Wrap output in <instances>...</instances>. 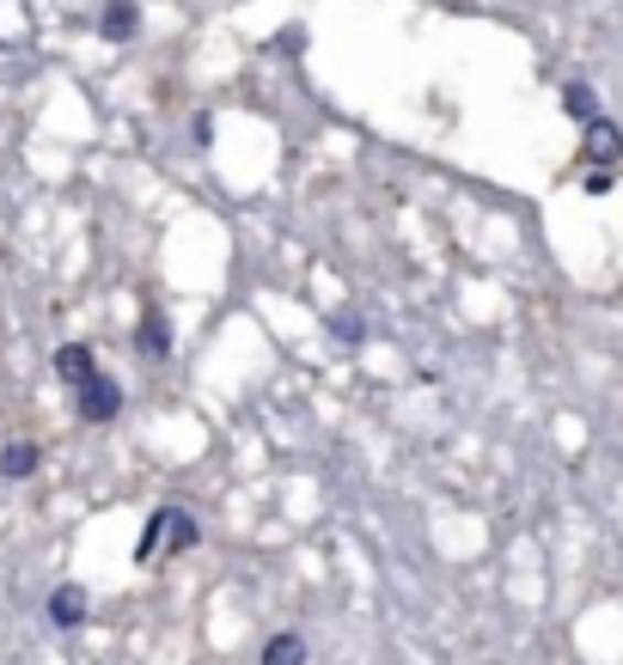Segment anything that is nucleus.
<instances>
[{
  "instance_id": "obj_2",
  "label": "nucleus",
  "mask_w": 623,
  "mask_h": 665,
  "mask_svg": "<svg viewBox=\"0 0 623 665\" xmlns=\"http://www.w3.org/2000/svg\"><path fill=\"white\" fill-rule=\"evenodd\" d=\"M165 537H172L178 549H190V544H196V519H190V513H178V507H160L153 519H147L135 561H160V556H165Z\"/></svg>"
},
{
  "instance_id": "obj_9",
  "label": "nucleus",
  "mask_w": 623,
  "mask_h": 665,
  "mask_svg": "<svg viewBox=\"0 0 623 665\" xmlns=\"http://www.w3.org/2000/svg\"><path fill=\"white\" fill-rule=\"evenodd\" d=\"M264 665H305V641L300 635H269Z\"/></svg>"
},
{
  "instance_id": "obj_8",
  "label": "nucleus",
  "mask_w": 623,
  "mask_h": 665,
  "mask_svg": "<svg viewBox=\"0 0 623 665\" xmlns=\"http://www.w3.org/2000/svg\"><path fill=\"white\" fill-rule=\"evenodd\" d=\"M562 110H569L574 122H593V117H599V98H593V86L569 79V86H562Z\"/></svg>"
},
{
  "instance_id": "obj_10",
  "label": "nucleus",
  "mask_w": 623,
  "mask_h": 665,
  "mask_svg": "<svg viewBox=\"0 0 623 665\" xmlns=\"http://www.w3.org/2000/svg\"><path fill=\"white\" fill-rule=\"evenodd\" d=\"M141 348L153 354V361H160V354L172 348V330H165V318H160V312H147V318H141Z\"/></svg>"
},
{
  "instance_id": "obj_11",
  "label": "nucleus",
  "mask_w": 623,
  "mask_h": 665,
  "mask_svg": "<svg viewBox=\"0 0 623 665\" xmlns=\"http://www.w3.org/2000/svg\"><path fill=\"white\" fill-rule=\"evenodd\" d=\"M587 190H593V196H605V190H611V171L593 165V171H587Z\"/></svg>"
},
{
  "instance_id": "obj_4",
  "label": "nucleus",
  "mask_w": 623,
  "mask_h": 665,
  "mask_svg": "<svg viewBox=\"0 0 623 665\" xmlns=\"http://www.w3.org/2000/svg\"><path fill=\"white\" fill-rule=\"evenodd\" d=\"M50 623L55 629H80L86 623V592L80 587H55L50 592Z\"/></svg>"
},
{
  "instance_id": "obj_5",
  "label": "nucleus",
  "mask_w": 623,
  "mask_h": 665,
  "mask_svg": "<svg viewBox=\"0 0 623 665\" xmlns=\"http://www.w3.org/2000/svg\"><path fill=\"white\" fill-rule=\"evenodd\" d=\"M135 25H141V19H135V7H129V0H110V7H105V19H98V31H105L110 43H129V37H135Z\"/></svg>"
},
{
  "instance_id": "obj_6",
  "label": "nucleus",
  "mask_w": 623,
  "mask_h": 665,
  "mask_svg": "<svg viewBox=\"0 0 623 665\" xmlns=\"http://www.w3.org/2000/svg\"><path fill=\"white\" fill-rule=\"evenodd\" d=\"M31 470H37V446H31V440H13L7 452H0V476H13V483H25Z\"/></svg>"
},
{
  "instance_id": "obj_3",
  "label": "nucleus",
  "mask_w": 623,
  "mask_h": 665,
  "mask_svg": "<svg viewBox=\"0 0 623 665\" xmlns=\"http://www.w3.org/2000/svg\"><path fill=\"white\" fill-rule=\"evenodd\" d=\"M581 159H593V165H617L623 159V129L611 117H593V122H581Z\"/></svg>"
},
{
  "instance_id": "obj_12",
  "label": "nucleus",
  "mask_w": 623,
  "mask_h": 665,
  "mask_svg": "<svg viewBox=\"0 0 623 665\" xmlns=\"http://www.w3.org/2000/svg\"><path fill=\"white\" fill-rule=\"evenodd\" d=\"M331 330H343L348 342H361V318H331Z\"/></svg>"
},
{
  "instance_id": "obj_1",
  "label": "nucleus",
  "mask_w": 623,
  "mask_h": 665,
  "mask_svg": "<svg viewBox=\"0 0 623 665\" xmlns=\"http://www.w3.org/2000/svg\"><path fill=\"white\" fill-rule=\"evenodd\" d=\"M74 397H80V421H93V428L117 421V409H122V385L105 373V366H93L86 378H74Z\"/></svg>"
},
{
  "instance_id": "obj_7",
  "label": "nucleus",
  "mask_w": 623,
  "mask_h": 665,
  "mask_svg": "<svg viewBox=\"0 0 623 665\" xmlns=\"http://www.w3.org/2000/svg\"><path fill=\"white\" fill-rule=\"evenodd\" d=\"M93 348H80V342H67V348H55V373H62L67 378V385H74V378H86V373H93Z\"/></svg>"
}]
</instances>
